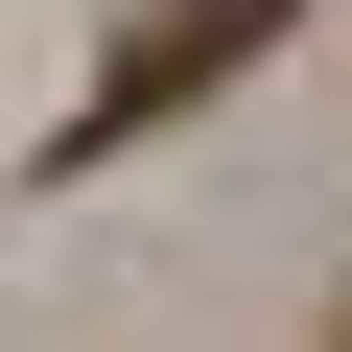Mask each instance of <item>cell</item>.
<instances>
[{"mask_svg": "<svg viewBox=\"0 0 352 352\" xmlns=\"http://www.w3.org/2000/svg\"><path fill=\"white\" fill-rule=\"evenodd\" d=\"M282 24H305V0H164V24H141V47L71 94V141H141V118H188V94H212V71H258Z\"/></svg>", "mask_w": 352, "mask_h": 352, "instance_id": "6da1fadb", "label": "cell"}, {"mask_svg": "<svg viewBox=\"0 0 352 352\" xmlns=\"http://www.w3.org/2000/svg\"><path fill=\"white\" fill-rule=\"evenodd\" d=\"M329 352H352V329H329Z\"/></svg>", "mask_w": 352, "mask_h": 352, "instance_id": "7a4b0ae2", "label": "cell"}]
</instances>
